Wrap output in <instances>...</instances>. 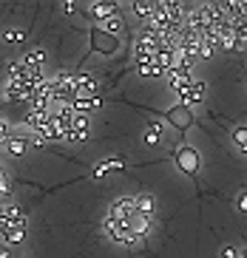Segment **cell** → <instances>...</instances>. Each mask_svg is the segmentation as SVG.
<instances>
[{"label": "cell", "instance_id": "obj_1", "mask_svg": "<svg viewBox=\"0 0 247 258\" xmlns=\"http://www.w3.org/2000/svg\"><path fill=\"white\" fill-rule=\"evenodd\" d=\"M105 233L111 235L114 241L131 244L142 241L151 230V216H145L136 205V199H120L117 205H111V210L105 213V221H103Z\"/></svg>", "mask_w": 247, "mask_h": 258}, {"label": "cell", "instance_id": "obj_2", "mask_svg": "<svg viewBox=\"0 0 247 258\" xmlns=\"http://www.w3.org/2000/svg\"><path fill=\"white\" fill-rule=\"evenodd\" d=\"M0 227H3V233H9V230H26V216H23V213L12 205V199H9V202H3Z\"/></svg>", "mask_w": 247, "mask_h": 258}, {"label": "cell", "instance_id": "obj_3", "mask_svg": "<svg viewBox=\"0 0 247 258\" xmlns=\"http://www.w3.org/2000/svg\"><path fill=\"white\" fill-rule=\"evenodd\" d=\"M165 80H168V85H171L173 91L179 94L182 88H187V85L193 83V77H190V66H176V69H171L168 74H165Z\"/></svg>", "mask_w": 247, "mask_h": 258}, {"label": "cell", "instance_id": "obj_4", "mask_svg": "<svg viewBox=\"0 0 247 258\" xmlns=\"http://www.w3.org/2000/svg\"><path fill=\"white\" fill-rule=\"evenodd\" d=\"M176 165H179L185 173L196 176V170H199V156H196V151L190 145H179V148H176Z\"/></svg>", "mask_w": 247, "mask_h": 258}, {"label": "cell", "instance_id": "obj_5", "mask_svg": "<svg viewBox=\"0 0 247 258\" xmlns=\"http://www.w3.org/2000/svg\"><path fill=\"white\" fill-rule=\"evenodd\" d=\"M202 97H205V85L193 80V83L187 85V88H182V91H179V99H182L179 105H185V108H187V105H193V102H199Z\"/></svg>", "mask_w": 247, "mask_h": 258}, {"label": "cell", "instance_id": "obj_6", "mask_svg": "<svg viewBox=\"0 0 247 258\" xmlns=\"http://www.w3.org/2000/svg\"><path fill=\"white\" fill-rule=\"evenodd\" d=\"M168 119H171L179 131H185V128H190V125H193V116H190V111H187L185 105L171 108V111H168Z\"/></svg>", "mask_w": 247, "mask_h": 258}, {"label": "cell", "instance_id": "obj_7", "mask_svg": "<svg viewBox=\"0 0 247 258\" xmlns=\"http://www.w3.org/2000/svg\"><path fill=\"white\" fill-rule=\"evenodd\" d=\"M85 137H88V119H85V114H77V119L71 122V131H68V142H80Z\"/></svg>", "mask_w": 247, "mask_h": 258}, {"label": "cell", "instance_id": "obj_8", "mask_svg": "<svg viewBox=\"0 0 247 258\" xmlns=\"http://www.w3.org/2000/svg\"><path fill=\"white\" fill-rule=\"evenodd\" d=\"M91 15L100 17V20H108V17L117 15V3H91Z\"/></svg>", "mask_w": 247, "mask_h": 258}, {"label": "cell", "instance_id": "obj_9", "mask_svg": "<svg viewBox=\"0 0 247 258\" xmlns=\"http://www.w3.org/2000/svg\"><path fill=\"white\" fill-rule=\"evenodd\" d=\"M117 170H122V162H120V159H108V162H103V165H97L94 176H97V179H103V176L117 173Z\"/></svg>", "mask_w": 247, "mask_h": 258}, {"label": "cell", "instance_id": "obj_10", "mask_svg": "<svg viewBox=\"0 0 247 258\" xmlns=\"http://www.w3.org/2000/svg\"><path fill=\"white\" fill-rule=\"evenodd\" d=\"M6 151L9 153H26L29 151V139H23V137H12V139H6Z\"/></svg>", "mask_w": 247, "mask_h": 258}, {"label": "cell", "instance_id": "obj_11", "mask_svg": "<svg viewBox=\"0 0 247 258\" xmlns=\"http://www.w3.org/2000/svg\"><path fill=\"white\" fill-rule=\"evenodd\" d=\"M154 9H157V3H134V12L139 17H154Z\"/></svg>", "mask_w": 247, "mask_h": 258}, {"label": "cell", "instance_id": "obj_12", "mask_svg": "<svg viewBox=\"0 0 247 258\" xmlns=\"http://www.w3.org/2000/svg\"><path fill=\"white\" fill-rule=\"evenodd\" d=\"M233 142L247 153V128H236V131H233Z\"/></svg>", "mask_w": 247, "mask_h": 258}, {"label": "cell", "instance_id": "obj_13", "mask_svg": "<svg viewBox=\"0 0 247 258\" xmlns=\"http://www.w3.org/2000/svg\"><path fill=\"white\" fill-rule=\"evenodd\" d=\"M3 235H6L9 244H23L26 241V230H9V233H3Z\"/></svg>", "mask_w": 247, "mask_h": 258}, {"label": "cell", "instance_id": "obj_14", "mask_svg": "<svg viewBox=\"0 0 247 258\" xmlns=\"http://www.w3.org/2000/svg\"><path fill=\"white\" fill-rule=\"evenodd\" d=\"M105 31H111V34L122 31V20H120V15H114V17H108V20H105Z\"/></svg>", "mask_w": 247, "mask_h": 258}, {"label": "cell", "instance_id": "obj_15", "mask_svg": "<svg viewBox=\"0 0 247 258\" xmlns=\"http://www.w3.org/2000/svg\"><path fill=\"white\" fill-rule=\"evenodd\" d=\"M159 139H162V131H159V125H151V131L145 134V142H148V145H157Z\"/></svg>", "mask_w": 247, "mask_h": 258}, {"label": "cell", "instance_id": "obj_16", "mask_svg": "<svg viewBox=\"0 0 247 258\" xmlns=\"http://www.w3.org/2000/svg\"><path fill=\"white\" fill-rule=\"evenodd\" d=\"M20 40H26V34H23V31H17V29L6 31V43H20Z\"/></svg>", "mask_w": 247, "mask_h": 258}, {"label": "cell", "instance_id": "obj_17", "mask_svg": "<svg viewBox=\"0 0 247 258\" xmlns=\"http://www.w3.org/2000/svg\"><path fill=\"white\" fill-rule=\"evenodd\" d=\"M236 205H239V210H241V213H247V190H241V193H239Z\"/></svg>", "mask_w": 247, "mask_h": 258}, {"label": "cell", "instance_id": "obj_18", "mask_svg": "<svg viewBox=\"0 0 247 258\" xmlns=\"http://www.w3.org/2000/svg\"><path fill=\"white\" fill-rule=\"evenodd\" d=\"M241 255V250H236V247H225L222 250V258H239Z\"/></svg>", "mask_w": 247, "mask_h": 258}, {"label": "cell", "instance_id": "obj_19", "mask_svg": "<svg viewBox=\"0 0 247 258\" xmlns=\"http://www.w3.org/2000/svg\"><path fill=\"white\" fill-rule=\"evenodd\" d=\"M239 258H247V247H241V255Z\"/></svg>", "mask_w": 247, "mask_h": 258}, {"label": "cell", "instance_id": "obj_20", "mask_svg": "<svg viewBox=\"0 0 247 258\" xmlns=\"http://www.w3.org/2000/svg\"><path fill=\"white\" fill-rule=\"evenodd\" d=\"M0 258H12V255H9V250H3V255H0Z\"/></svg>", "mask_w": 247, "mask_h": 258}]
</instances>
